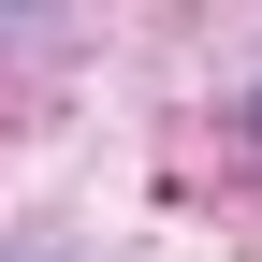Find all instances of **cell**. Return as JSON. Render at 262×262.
I'll return each mask as SVG.
<instances>
[{
	"mask_svg": "<svg viewBox=\"0 0 262 262\" xmlns=\"http://www.w3.org/2000/svg\"><path fill=\"white\" fill-rule=\"evenodd\" d=\"M233 131H248V160H262V73H248V102H233Z\"/></svg>",
	"mask_w": 262,
	"mask_h": 262,
	"instance_id": "6da1fadb",
	"label": "cell"
}]
</instances>
